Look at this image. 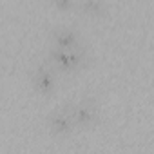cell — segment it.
Wrapping results in <instances>:
<instances>
[{"mask_svg": "<svg viewBox=\"0 0 154 154\" xmlns=\"http://www.w3.org/2000/svg\"><path fill=\"white\" fill-rule=\"evenodd\" d=\"M71 111H72V120H74L76 131H82V132L93 131L94 127H98V123L102 120L98 100L93 94H84L78 100L71 102Z\"/></svg>", "mask_w": 154, "mask_h": 154, "instance_id": "cell-2", "label": "cell"}, {"mask_svg": "<svg viewBox=\"0 0 154 154\" xmlns=\"http://www.w3.org/2000/svg\"><path fill=\"white\" fill-rule=\"evenodd\" d=\"M29 82H31V89L35 94H38L40 98H51L58 87L56 69L53 67V63L49 60L38 62L31 71Z\"/></svg>", "mask_w": 154, "mask_h": 154, "instance_id": "cell-4", "label": "cell"}, {"mask_svg": "<svg viewBox=\"0 0 154 154\" xmlns=\"http://www.w3.org/2000/svg\"><path fill=\"white\" fill-rule=\"evenodd\" d=\"M107 11V0H78V13L87 18H103Z\"/></svg>", "mask_w": 154, "mask_h": 154, "instance_id": "cell-6", "label": "cell"}, {"mask_svg": "<svg viewBox=\"0 0 154 154\" xmlns=\"http://www.w3.org/2000/svg\"><path fill=\"white\" fill-rule=\"evenodd\" d=\"M47 60L53 63V67L60 72L65 74H74L78 71H84L91 63V53L87 47L80 49H58V47H49L47 51Z\"/></svg>", "mask_w": 154, "mask_h": 154, "instance_id": "cell-1", "label": "cell"}, {"mask_svg": "<svg viewBox=\"0 0 154 154\" xmlns=\"http://www.w3.org/2000/svg\"><path fill=\"white\" fill-rule=\"evenodd\" d=\"M49 42H51L53 47H58V49H80V47H85L82 35L74 27H67V26H58V27L51 29Z\"/></svg>", "mask_w": 154, "mask_h": 154, "instance_id": "cell-5", "label": "cell"}, {"mask_svg": "<svg viewBox=\"0 0 154 154\" xmlns=\"http://www.w3.org/2000/svg\"><path fill=\"white\" fill-rule=\"evenodd\" d=\"M45 129H47L49 136H53L54 140H65L72 132H76L74 120H72V111H71V102L54 107L47 114Z\"/></svg>", "mask_w": 154, "mask_h": 154, "instance_id": "cell-3", "label": "cell"}, {"mask_svg": "<svg viewBox=\"0 0 154 154\" xmlns=\"http://www.w3.org/2000/svg\"><path fill=\"white\" fill-rule=\"evenodd\" d=\"M51 6L58 13H72L78 11V0H51Z\"/></svg>", "mask_w": 154, "mask_h": 154, "instance_id": "cell-7", "label": "cell"}]
</instances>
